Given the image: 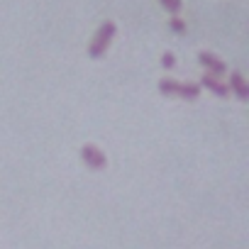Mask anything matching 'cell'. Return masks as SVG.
<instances>
[{
	"label": "cell",
	"mask_w": 249,
	"mask_h": 249,
	"mask_svg": "<svg viewBox=\"0 0 249 249\" xmlns=\"http://www.w3.org/2000/svg\"><path fill=\"white\" fill-rule=\"evenodd\" d=\"M115 32H117L115 22H112V20H105V22L95 30V35H93V39H90V44H88V56H90V59H100V56L107 52V47H110Z\"/></svg>",
	"instance_id": "6da1fadb"
},
{
	"label": "cell",
	"mask_w": 249,
	"mask_h": 249,
	"mask_svg": "<svg viewBox=\"0 0 249 249\" xmlns=\"http://www.w3.org/2000/svg\"><path fill=\"white\" fill-rule=\"evenodd\" d=\"M81 159H83L86 166L93 169V171H100V169L107 166V157H105L95 144H86V147H81Z\"/></svg>",
	"instance_id": "7a4b0ae2"
},
{
	"label": "cell",
	"mask_w": 249,
	"mask_h": 249,
	"mask_svg": "<svg viewBox=\"0 0 249 249\" xmlns=\"http://www.w3.org/2000/svg\"><path fill=\"white\" fill-rule=\"evenodd\" d=\"M198 61L208 69V73H213L215 78L217 76H225L227 73V66H225V61H220L215 54H210V52H200L198 54Z\"/></svg>",
	"instance_id": "3957f363"
},
{
	"label": "cell",
	"mask_w": 249,
	"mask_h": 249,
	"mask_svg": "<svg viewBox=\"0 0 249 249\" xmlns=\"http://www.w3.org/2000/svg\"><path fill=\"white\" fill-rule=\"evenodd\" d=\"M200 83L205 86V88H210L217 98H227L230 95V88H227V83H222L220 78H215L213 73H205L203 78H200Z\"/></svg>",
	"instance_id": "277c9868"
},
{
	"label": "cell",
	"mask_w": 249,
	"mask_h": 249,
	"mask_svg": "<svg viewBox=\"0 0 249 249\" xmlns=\"http://www.w3.org/2000/svg\"><path fill=\"white\" fill-rule=\"evenodd\" d=\"M227 88H230V90H234V95H237L239 100H247V98H249V88H247L244 76H242L239 71L230 73V83H227Z\"/></svg>",
	"instance_id": "5b68a950"
},
{
	"label": "cell",
	"mask_w": 249,
	"mask_h": 249,
	"mask_svg": "<svg viewBox=\"0 0 249 249\" xmlns=\"http://www.w3.org/2000/svg\"><path fill=\"white\" fill-rule=\"evenodd\" d=\"M178 81H174L171 76H164L161 81H159V90L164 93V95H178Z\"/></svg>",
	"instance_id": "8992f818"
},
{
	"label": "cell",
	"mask_w": 249,
	"mask_h": 249,
	"mask_svg": "<svg viewBox=\"0 0 249 249\" xmlns=\"http://www.w3.org/2000/svg\"><path fill=\"white\" fill-rule=\"evenodd\" d=\"M178 95L186 98V100H196L200 95V86L198 83H181L178 86Z\"/></svg>",
	"instance_id": "52a82bcc"
},
{
	"label": "cell",
	"mask_w": 249,
	"mask_h": 249,
	"mask_svg": "<svg viewBox=\"0 0 249 249\" xmlns=\"http://www.w3.org/2000/svg\"><path fill=\"white\" fill-rule=\"evenodd\" d=\"M159 3H161V5H164V10H166V13H171V15H176V13L181 10V5H183L181 0H159Z\"/></svg>",
	"instance_id": "ba28073f"
},
{
	"label": "cell",
	"mask_w": 249,
	"mask_h": 249,
	"mask_svg": "<svg viewBox=\"0 0 249 249\" xmlns=\"http://www.w3.org/2000/svg\"><path fill=\"white\" fill-rule=\"evenodd\" d=\"M169 27H171L174 32H178V35H183V32H186V22H183V20H178V18H171V20H169Z\"/></svg>",
	"instance_id": "9c48e42d"
},
{
	"label": "cell",
	"mask_w": 249,
	"mask_h": 249,
	"mask_svg": "<svg viewBox=\"0 0 249 249\" xmlns=\"http://www.w3.org/2000/svg\"><path fill=\"white\" fill-rule=\"evenodd\" d=\"M161 66H164V69H174V66H176V56H174L171 52H166V54L161 56Z\"/></svg>",
	"instance_id": "30bf717a"
}]
</instances>
